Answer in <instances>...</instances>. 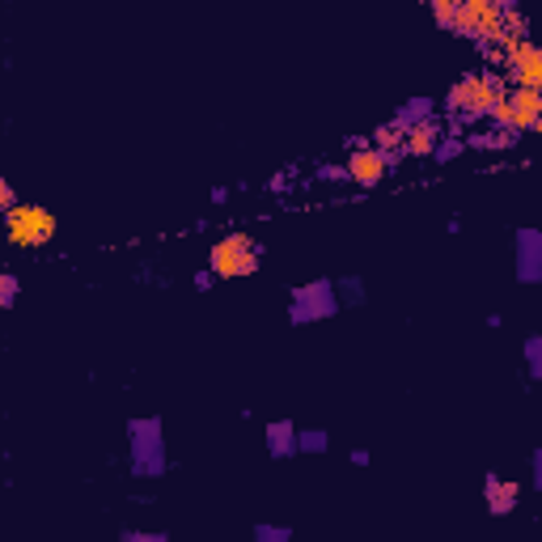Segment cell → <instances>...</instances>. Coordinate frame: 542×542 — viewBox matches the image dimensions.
I'll return each mask as SVG.
<instances>
[{
    "label": "cell",
    "instance_id": "cell-7",
    "mask_svg": "<svg viewBox=\"0 0 542 542\" xmlns=\"http://www.w3.org/2000/svg\"><path fill=\"white\" fill-rule=\"evenodd\" d=\"M504 73H508V77H504L508 85H522V89H542V51L530 39H522L517 56H513V64H508Z\"/></svg>",
    "mask_w": 542,
    "mask_h": 542
},
{
    "label": "cell",
    "instance_id": "cell-23",
    "mask_svg": "<svg viewBox=\"0 0 542 542\" xmlns=\"http://www.w3.org/2000/svg\"><path fill=\"white\" fill-rule=\"evenodd\" d=\"M335 292H344L352 306H360V280H339V289H335Z\"/></svg>",
    "mask_w": 542,
    "mask_h": 542
},
{
    "label": "cell",
    "instance_id": "cell-24",
    "mask_svg": "<svg viewBox=\"0 0 542 542\" xmlns=\"http://www.w3.org/2000/svg\"><path fill=\"white\" fill-rule=\"evenodd\" d=\"M13 204H18V195H13V187L0 178V213H4V208H13Z\"/></svg>",
    "mask_w": 542,
    "mask_h": 542
},
{
    "label": "cell",
    "instance_id": "cell-10",
    "mask_svg": "<svg viewBox=\"0 0 542 542\" xmlns=\"http://www.w3.org/2000/svg\"><path fill=\"white\" fill-rule=\"evenodd\" d=\"M517 275H522V284H534L542 275V237L534 229H522L517 237Z\"/></svg>",
    "mask_w": 542,
    "mask_h": 542
},
{
    "label": "cell",
    "instance_id": "cell-4",
    "mask_svg": "<svg viewBox=\"0 0 542 542\" xmlns=\"http://www.w3.org/2000/svg\"><path fill=\"white\" fill-rule=\"evenodd\" d=\"M132 470L144 479L166 475V449H161V424L157 420H132Z\"/></svg>",
    "mask_w": 542,
    "mask_h": 542
},
{
    "label": "cell",
    "instance_id": "cell-14",
    "mask_svg": "<svg viewBox=\"0 0 542 542\" xmlns=\"http://www.w3.org/2000/svg\"><path fill=\"white\" fill-rule=\"evenodd\" d=\"M513 144H517V132H504V128L484 136H466V149H513Z\"/></svg>",
    "mask_w": 542,
    "mask_h": 542
},
{
    "label": "cell",
    "instance_id": "cell-26",
    "mask_svg": "<svg viewBox=\"0 0 542 542\" xmlns=\"http://www.w3.org/2000/svg\"><path fill=\"white\" fill-rule=\"evenodd\" d=\"M492 4H504V0H492Z\"/></svg>",
    "mask_w": 542,
    "mask_h": 542
},
{
    "label": "cell",
    "instance_id": "cell-16",
    "mask_svg": "<svg viewBox=\"0 0 542 542\" xmlns=\"http://www.w3.org/2000/svg\"><path fill=\"white\" fill-rule=\"evenodd\" d=\"M432 115V102H428V97H415V102H406L403 111H399V119H394V123H415V119H428Z\"/></svg>",
    "mask_w": 542,
    "mask_h": 542
},
{
    "label": "cell",
    "instance_id": "cell-5",
    "mask_svg": "<svg viewBox=\"0 0 542 542\" xmlns=\"http://www.w3.org/2000/svg\"><path fill=\"white\" fill-rule=\"evenodd\" d=\"M339 310V292L330 280H314L306 289H292V322H314V318H330Z\"/></svg>",
    "mask_w": 542,
    "mask_h": 542
},
{
    "label": "cell",
    "instance_id": "cell-18",
    "mask_svg": "<svg viewBox=\"0 0 542 542\" xmlns=\"http://www.w3.org/2000/svg\"><path fill=\"white\" fill-rule=\"evenodd\" d=\"M18 292H21L18 275H13V271H0V310H9V306L18 301Z\"/></svg>",
    "mask_w": 542,
    "mask_h": 542
},
{
    "label": "cell",
    "instance_id": "cell-6",
    "mask_svg": "<svg viewBox=\"0 0 542 542\" xmlns=\"http://www.w3.org/2000/svg\"><path fill=\"white\" fill-rule=\"evenodd\" d=\"M504 102H508V128L517 136L538 132L542 123V89H522V85H508L504 89Z\"/></svg>",
    "mask_w": 542,
    "mask_h": 542
},
{
    "label": "cell",
    "instance_id": "cell-21",
    "mask_svg": "<svg viewBox=\"0 0 542 542\" xmlns=\"http://www.w3.org/2000/svg\"><path fill=\"white\" fill-rule=\"evenodd\" d=\"M254 538L259 542H289L292 530L289 525H259V530H254Z\"/></svg>",
    "mask_w": 542,
    "mask_h": 542
},
{
    "label": "cell",
    "instance_id": "cell-19",
    "mask_svg": "<svg viewBox=\"0 0 542 542\" xmlns=\"http://www.w3.org/2000/svg\"><path fill=\"white\" fill-rule=\"evenodd\" d=\"M462 149H466L462 136H441V140H437V149H432V157H441V161H453V157L462 153Z\"/></svg>",
    "mask_w": 542,
    "mask_h": 542
},
{
    "label": "cell",
    "instance_id": "cell-12",
    "mask_svg": "<svg viewBox=\"0 0 542 542\" xmlns=\"http://www.w3.org/2000/svg\"><path fill=\"white\" fill-rule=\"evenodd\" d=\"M373 149H377V153H386L390 170H394V166L403 161V153H399V149H403V123H382V128L373 132Z\"/></svg>",
    "mask_w": 542,
    "mask_h": 542
},
{
    "label": "cell",
    "instance_id": "cell-17",
    "mask_svg": "<svg viewBox=\"0 0 542 542\" xmlns=\"http://www.w3.org/2000/svg\"><path fill=\"white\" fill-rule=\"evenodd\" d=\"M428 4H432V18L441 21L445 30H453V21H458V4H462V0H428Z\"/></svg>",
    "mask_w": 542,
    "mask_h": 542
},
{
    "label": "cell",
    "instance_id": "cell-2",
    "mask_svg": "<svg viewBox=\"0 0 542 542\" xmlns=\"http://www.w3.org/2000/svg\"><path fill=\"white\" fill-rule=\"evenodd\" d=\"M59 221L56 213H47L43 204H13L4 208V242L21 246V251H39L47 242H56Z\"/></svg>",
    "mask_w": 542,
    "mask_h": 542
},
{
    "label": "cell",
    "instance_id": "cell-1",
    "mask_svg": "<svg viewBox=\"0 0 542 542\" xmlns=\"http://www.w3.org/2000/svg\"><path fill=\"white\" fill-rule=\"evenodd\" d=\"M508 89V81H504L500 68H484V73H466L449 85L445 94V106L449 115L466 119V123H475V119H487V111L496 106V97Z\"/></svg>",
    "mask_w": 542,
    "mask_h": 542
},
{
    "label": "cell",
    "instance_id": "cell-8",
    "mask_svg": "<svg viewBox=\"0 0 542 542\" xmlns=\"http://www.w3.org/2000/svg\"><path fill=\"white\" fill-rule=\"evenodd\" d=\"M441 136H445V128H441V119L437 115L415 119V123H406L403 128V149H399V153L403 157H432V149H437Z\"/></svg>",
    "mask_w": 542,
    "mask_h": 542
},
{
    "label": "cell",
    "instance_id": "cell-9",
    "mask_svg": "<svg viewBox=\"0 0 542 542\" xmlns=\"http://www.w3.org/2000/svg\"><path fill=\"white\" fill-rule=\"evenodd\" d=\"M348 178L352 182H360V187H373V182H382V178L390 174V157L386 153H377L373 144H360L356 153L348 157Z\"/></svg>",
    "mask_w": 542,
    "mask_h": 542
},
{
    "label": "cell",
    "instance_id": "cell-22",
    "mask_svg": "<svg viewBox=\"0 0 542 542\" xmlns=\"http://www.w3.org/2000/svg\"><path fill=\"white\" fill-rule=\"evenodd\" d=\"M123 542H170V534H144V530H123Z\"/></svg>",
    "mask_w": 542,
    "mask_h": 542
},
{
    "label": "cell",
    "instance_id": "cell-20",
    "mask_svg": "<svg viewBox=\"0 0 542 542\" xmlns=\"http://www.w3.org/2000/svg\"><path fill=\"white\" fill-rule=\"evenodd\" d=\"M525 360H530V377L538 382L542 377V339L538 335H530V339H525Z\"/></svg>",
    "mask_w": 542,
    "mask_h": 542
},
{
    "label": "cell",
    "instance_id": "cell-25",
    "mask_svg": "<svg viewBox=\"0 0 542 542\" xmlns=\"http://www.w3.org/2000/svg\"><path fill=\"white\" fill-rule=\"evenodd\" d=\"M213 280H216L213 267H208V271H199V275H195V289H213Z\"/></svg>",
    "mask_w": 542,
    "mask_h": 542
},
{
    "label": "cell",
    "instance_id": "cell-3",
    "mask_svg": "<svg viewBox=\"0 0 542 542\" xmlns=\"http://www.w3.org/2000/svg\"><path fill=\"white\" fill-rule=\"evenodd\" d=\"M263 263V251H259V242H254L251 233H229V237H221L213 246V259H208V267L213 275H254Z\"/></svg>",
    "mask_w": 542,
    "mask_h": 542
},
{
    "label": "cell",
    "instance_id": "cell-15",
    "mask_svg": "<svg viewBox=\"0 0 542 542\" xmlns=\"http://www.w3.org/2000/svg\"><path fill=\"white\" fill-rule=\"evenodd\" d=\"M327 449V432L322 428H297V453H322Z\"/></svg>",
    "mask_w": 542,
    "mask_h": 542
},
{
    "label": "cell",
    "instance_id": "cell-13",
    "mask_svg": "<svg viewBox=\"0 0 542 542\" xmlns=\"http://www.w3.org/2000/svg\"><path fill=\"white\" fill-rule=\"evenodd\" d=\"M267 449L275 458H292L297 453V424H289V420L267 424Z\"/></svg>",
    "mask_w": 542,
    "mask_h": 542
},
{
    "label": "cell",
    "instance_id": "cell-11",
    "mask_svg": "<svg viewBox=\"0 0 542 542\" xmlns=\"http://www.w3.org/2000/svg\"><path fill=\"white\" fill-rule=\"evenodd\" d=\"M517 496H522V484H513V479H500V475H487V484H484V500H487V508H492L496 517H504V513H513V504H517Z\"/></svg>",
    "mask_w": 542,
    "mask_h": 542
}]
</instances>
